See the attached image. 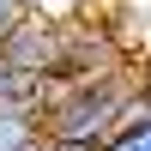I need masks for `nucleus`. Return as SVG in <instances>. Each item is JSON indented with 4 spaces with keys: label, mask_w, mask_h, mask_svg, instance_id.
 Listing matches in <instances>:
<instances>
[{
    "label": "nucleus",
    "mask_w": 151,
    "mask_h": 151,
    "mask_svg": "<svg viewBox=\"0 0 151 151\" xmlns=\"http://www.w3.org/2000/svg\"><path fill=\"white\" fill-rule=\"evenodd\" d=\"M151 103L139 60L115 73H97V79H55L42 91V139L60 151H109L121 127Z\"/></svg>",
    "instance_id": "1"
},
{
    "label": "nucleus",
    "mask_w": 151,
    "mask_h": 151,
    "mask_svg": "<svg viewBox=\"0 0 151 151\" xmlns=\"http://www.w3.org/2000/svg\"><path fill=\"white\" fill-rule=\"evenodd\" d=\"M0 55L12 60V67L24 73L30 85H55L60 79V18H48V12H30V18L18 24V30L0 42Z\"/></svg>",
    "instance_id": "2"
},
{
    "label": "nucleus",
    "mask_w": 151,
    "mask_h": 151,
    "mask_svg": "<svg viewBox=\"0 0 151 151\" xmlns=\"http://www.w3.org/2000/svg\"><path fill=\"white\" fill-rule=\"evenodd\" d=\"M36 145H42V103L6 97L0 103V151H36Z\"/></svg>",
    "instance_id": "3"
},
{
    "label": "nucleus",
    "mask_w": 151,
    "mask_h": 151,
    "mask_svg": "<svg viewBox=\"0 0 151 151\" xmlns=\"http://www.w3.org/2000/svg\"><path fill=\"white\" fill-rule=\"evenodd\" d=\"M109 151H151V103H145L139 115L115 133V139H109Z\"/></svg>",
    "instance_id": "4"
},
{
    "label": "nucleus",
    "mask_w": 151,
    "mask_h": 151,
    "mask_svg": "<svg viewBox=\"0 0 151 151\" xmlns=\"http://www.w3.org/2000/svg\"><path fill=\"white\" fill-rule=\"evenodd\" d=\"M6 97H36V103H42V85H30L6 55H0V103H6Z\"/></svg>",
    "instance_id": "5"
},
{
    "label": "nucleus",
    "mask_w": 151,
    "mask_h": 151,
    "mask_svg": "<svg viewBox=\"0 0 151 151\" xmlns=\"http://www.w3.org/2000/svg\"><path fill=\"white\" fill-rule=\"evenodd\" d=\"M30 12H36V6H30V0H0V42H6V36H12V30H18V24H24V18H30Z\"/></svg>",
    "instance_id": "6"
},
{
    "label": "nucleus",
    "mask_w": 151,
    "mask_h": 151,
    "mask_svg": "<svg viewBox=\"0 0 151 151\" xmlns=\"http://www.w3.org/2000/svg\"><path fill=\"white\" fill-rule=\"evenodd\" d=\"M139 79H145V97H151V60H139Z\"/></svg>",
    "instance_id": "7"
},
{
    "label": "nucleus",
    "mask_w": 151,
    "mask_h": 151,
    "mask_svg": "<svg viewBox=\"0 0 151 151\" xmlns=\"http://www.w3.org/2000/svg\"><path fill=\"white\" fill-rule=\"evenodd\" d=\"M36 151H60V145H48V139H42V145H36Z\"/></svg>",
    "instance_id": "8"
}]
</instances>
